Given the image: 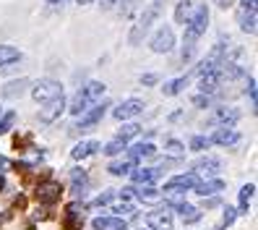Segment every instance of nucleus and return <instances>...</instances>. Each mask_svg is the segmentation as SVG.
Returning a JSON list of instances; mask_svg holds the SVG:
<instances>
[{
  "mask_svg": "<svg viewBox=\"0 0 258 230\" xmlns=\"http://www.w3.org/2000/svg\"><path fill=\"white\" fill-rule=\"evenodd\" d=\"M94 230H125V222L120 217H94Z\"/></svg>",
  "mask_w": 258,
  "mask_h": 230,
  "instance_id": "nucleus-23",
  "label": "nucleus"
},
{
  "mask_svg": "<svg viewBox=\"0 0 258 230\" xmlns=\"http://www.w3.org/2000/svg\"><path fill=\"white\" fill-rule=\"evenodd\" d=\"M139 3H141V0H120V13H123V16L128 19L131 13L139 8Z\"/></svg>",
  "mask_w": 258,
  "mask_h": 230,
  "instance_id": "nucleus-38",
  "label": "nucleus"
},
{
  "mask_svg": "<svg viewBox=\"0 0 258 230\" xmlns=\"http://www.w3.org/2000/svg\"><path fill=\"white\" fill-rule=\"evenodd\" d=\"M110 212H112V217L123 220V214H131L133 212V204L131 202H117V204H110Z\"/></svg>",
  "mask_w": 258,
  "mask_h": 230,
  "instance_id": "nucleus-32",
  "label": "nucleus"
},
{
  "mask_svg": "<svg viewBox=\"0 0 258 230\" xmlns=\"http://www.w3.org/2000/svg\"><path fill=\"white\" fill-rule=\"evenodd\" d=\"M104 89H107V86H104L102 81H92L89 86H84L81 91H76V97L71 100V105H66L68 113H71V115H84V113L89 110V105H97V102L102 100Z\"/></svg>",
  "mask_w": 258,
  "mask_h": 230,
  "instance_id": "nucleus-3",
  "label": "nucleus"
},
{
  "mask_svg": "<svg viewBox=\"0 0 258 230\" xmlns=\"http://www.w3.org/2000/svg\"><path fill=\"white\" fill-rule=\"evenodd\" d=\"M107 107H110V102H97L94 105V110H86L84 115H81V120L73 126V133H79V131H89L92 126H97L99 120L104 118V113H107Z\"/></svg>",
  "mask_w": 258,
  "mask_h": 230,
  "instance_id": "nucleus-6",
  "label": "nucleus"
},
{
  "mask_svg": "<svg viewBox=\"0 0 258 230\" xmlns=\"http://www.w3.org/2000/svg\"><path fill=\"white\" fill-rule=\"evenodd\" d=\"M63 110H66V97H57V100L47 102L39 110V120L42 123H52V120H57L60 115H63Z\"/></svg>",
  "mask_w": 258,
  "mask_h": 230,
  "instance_id": "nucleus-9",
  "label": "nucleus"
},
{
  "mask_svg": "<svg viewBox=\"0 0 258 230\" xmlns=\"http://www.w3.org/2000/svg\"><path fill=\"white\" fill-rule=\"evenodd\" d=\"M37 199H39V202H44V204L57 202V199H60V186H57L55 180L39 183V186H37Z\"/></svg>",
  "mask_w": 258,
  "mask_h": 230,
  "instance_id": "nucleus-12",
  "label": "nucleus"
},
{
  "mask_svg": "<svg viewBox=\"0 0 258 230\" xmlns=\"http://www.w3.org/2000/svg\"><path fill=\"white\" fill-rule=\"evenodd\" d=\"M219 167H222V162L217 157H201L199 162L193 165V173L196 175H217Z\"/></svg>",
  "mask_w": 258,
  "mask_h": 230,
  "instance_id": "nucleus-14",
  "label": "nucleus"
},
{
  "mask_svg": "<svg viewBox=\"0 0 258 230\" xmlns=\"http://www.w3.org/2000/svg\"><path fill=\"white\" fill-rule=\"evenodd\" d=\"M146 225L149 230H172V214L170 212H149L146 214Z\"/></svg>",
  "mask_w": 258,
  "mask_h": 230,
  "instance_id": "nucleus-10",
  "label": "nucleus"
},
{
  "mask_svg": "<svg viewBox=\"0 0 258 230\" xmlns=\"http://www.w3.org/2000/svg\"><path fill=\"white\" fill-rule=\"evenodd\" d=\"M209 147H211L209 136H193V139H190V149H193V152H204V149H209Z\"/></svg>",
  "mask_w": 258,
  "mask_h": 230,
  "instance_id": "nucleus-36",
  "label": "nucleus"
},
{
  "mask_svg": "<svg viewBox=\"0 0 258 230\" xmlns=\"http://www.w3.org/2000/svg\"><path fill=\"white\" fill-rule=\"evenodd\" d=\"M131 178L136 183H141V186H149V183H154L159 178V170L157 167H139V170H131Z\"/></svg>",
  "mask_w": 258,
  "mask_h": 230,
  "instance_id": "nucleus-21",
  "label": "nucleus"
},
{
  "mask_svg": "<svg viewBox=\"0 0 258 230\" xmlns=\"http://www.w3.org/2000/svg\"><path fill=\"white\" fill-rule=\"evenodd\" d=\"M32 97L37 100V102H52V100H57V97H63V84L60 81H55V79H39L34 86H32Z\"/></svg>",
  "mask_w": 258,
  "mask_h": 230,
  "instance_id": "nucleus-4",
  "label": "nucleus"
},
{
  "mask_svg": "<svg viewBox=\"0 0 258 230\" xmlns=\"http://www.w3.org/2000/svg\"><path fill=\"white\" fill-rule=\"evenodd\" d=\"M209 26V8L206 6H196V13L190 16V21L185 24V48H183V60H188L193 55L196 39H199Z\"/></svg>",
  "mask_w": 258,
  "mask_h": 230,
  "instance_id": "nucleus-2",
  "label": "nucleus"
},
{
  "mask_svg": "<svg viewBox=\"0 0 258 230\" xmlns=\"http://www.w3.org/2000/svg\"><path fill=\"white\" fill-rule=\"evenodd\" d=\"M0 189H3V175H0Z\"/></svg>",
  "mask_w": 258,
  "mask_h": 230,
  "instance_id": "nucleus-49",
  "label": "nucleus"
},
{
  "mask_svg": "<svg viewBox=\"0 0 258 230\" xmlns=\"http://www.w3.org/2000/svg\"><path fill=\"white\" fill-rule=\"evenodd\" d=\"M97 149H99V142H79L73 149H71V157L73 160H86V157H92V155H97Z\"/></svg>",
  "mask_w": 258,
  "mask_h": 230,
  "instance_id": "nucleus-16",
  "label": "nucleus"
},
{
  "mask_svg": "<svg viewBox=\"0 0 258 230\" xmlns=\"http://www.w3.org/2000/svg\"><path fill=\"white\" fill-rule=\"evenodd\" d=\"M237 21H240V29L248 34H255V13H237Z\"/></svg>",
  "mask_w": 258,
  "mask_h": 230,
  "instance_id": "nucleus-31",
  "label": "nucleus"
},
{
  "mask_svg": "<svg viewBox=\"0 0 258 230\" xmlns=\"http://www.w3.org/2000/svg\"><path fill=\"white\" fill-rule=\"evenodd\" d=\"M199 186V175L196 173H185V175H175L170 183L164 186V196H183L185 191Z\"/></svg>",
  "mask_w": 258,
  "mask_h": 230,
  "instance_id": "nucleus-5",
  "label": "nucleus"
},
{
  "mask_svg": "<svg viewBox=\"0 0 258 230\" xmlns=\"http://www.w3.org/2000/svg\"><path fill=\"white\" fill-rule=\"evenodd\" d=\"M219 84H222V76H219V71H209V73H204L201 76V84H199V89H201V95H214V91L219 89Z\"/></svg>",
  "mask_w": 258,
  "mask_h": 230,
  "instance_id": "nucleus-15",
  "label": "nucleus"
},
{
  "mask_svg": "<svg viewBox=\"0 0 258 230\" xmlns=\"http://www.w3.org/2000/svg\"><path fill=\"white\" fill-rule=\"evenodd\" d=\"M193 13H196V3H193V0H180L177 8H175V21L185 26V24L190 21Z\"/></svg>",
  "mask_w": 258,
  "mask_h": 230,
  "instance_id": "nucleus-20",
  "label": "nucleus"
},
{
  "mask_svg": "<svg viewBox=\"0 0 258 230\" xmlns=\"http://www.w3.org/2000/svg\"><path fill=\"white\" fill-rule=\"evenodd\" d=\"M253 194H255V186H253V183H248V186H242V191H240V209H237V214H248Z\"/></svg>",
  "mask_w": 258,
  "mask_h": 230,
  "instance_id": "nucleus-29",
  "label": "nucleus"
},
{
  "mask_svg": "<svg viewBox=\"0 0 258 230\" xmlns=\"http://www.w3.org/2000/svg\"><path fill=\"white\" fill-rule=\"evenodd\" d=\"M185 86H188V76H180V79L167 81V84L162 86V91H164V97H175V95H180Z\"/></svg>",
  "mask_w": 258,
  "mask_h": 230,
  "instance_id": "nucleus-26",
  "label": "nucleus"
},
{
  "mask_svg": "<svg viewBox=\"0 0 258 230\" xmlns=\"http://www.w3.org/2000/svg\"><path fill=\"white\" fill-rule=\"evenodd\" d=\"M79 6H89V3H94V0H76Z\"/></svg>",
  "mask_w": 258,
  "mask_h": 230,
  "instance_id": "nucleus-48",
  "label": "nucleus"
},
{
  "mask_svg": "<svg viewBox=\"0 0 258 230\" xmlns=\"http://www.w3.org/2000/svg\"><path fill=\"white\" fill-rule=\"evenodd\" d=\"M199 196H217L219 191H224V180H219V178H211V180H204V183H199V186L193 189Z\"/></svg>",
  "mask_w": 258,
  "mask_h": 230,
  "instance_id": "nucleus-17",
  "label": "nucleus"
},
{
  "mask_svg": "<svg viewBox=\"0 0 258 230\" xmlns=\"http://www.w3.org/2000/svg\"><path fill=\"white\" fill-rule=\"evenodd\" d=\"M175 48V34L170 26H159L154 37H151V50L154 53H170Z\"/></svg>",
  "mask_w": 258,
  "mask_h": 230,
  "instance_id": "nucleus-7",
  "label": "nucleus"
},
{
  "mask_svg": "<svg viewBox=\"0 0 258 230\" xmlns=\"http://www.w3.org/2000/svg\"><path fill=\"white\" fill-rule=\"evenodd\" d=\"M237 13H255V0H240Z\"/></svg>",
  "mask_w": 258,
  "mask_h": 230,
  "instance_id": "nucleus-41",
  "label": "nucleus"
},
{
  "mask_svg": "<svg viewBox=\"0 0 258 230\" xmlns=\"http://www.w3.org/2000/svg\"><path fill=\"white\" fill-rule=\"evenodd\" d=\"M175 209L180 212V220H183V222H199L201 220V212L196 209V207H190V204H185V202L177 204Z\"/></svg>",
  "mask_w": 258,
  "mask_h": 230,
  "instance_id": "nucleus-28",
  "label": "nucleus"
},
{
  "mask_svg": "<svg viewBox=\"0 0 258 230\" xmlns=\"http://www.w3.org/2000/svg\"><path fill=\"white\" fill-rule=\"evenodd\" d=\"M71 180H73V194L76 196H84L86 194L84 189H86V180L89 178H86V173L81 170V167H73V170H71Z\"/></svg>",
  "mask_w": 258,
  "mask_h": 230,
  "instance_id": "nucleus-25",
  "label": "nucleus"
},
{
  "mask_svg": "<svg viewBox=\"0 0 258 230\" xmlns=\"http://www.w3.org/2000/svg\"><path fill=\"white\" fill-rule=\"evenodd\" d=\"M154 81H157V76H154V73H146V76H141V84H146V86H151Z\"/></svg>",
  "mask_w": 258,
  "mask_h": 230,
  "instance_id": "nucleus-45",
  "label": "nucleus"
},
{
  "mask_svg": "<svg viewBox=\"0 0 258 230\" xmlns=\"http://www.w3.org/2000/svg\"><path fill=\"white\" fill-rule=\"evenodd\" d=\"M47 6H52V8H57V6H63V3H68V0H44Z\"/></svg>",
  "mask_w": 258,
  "mask_h": 230,
  "instance_id": "nucleus-47",
  "label": "nucleus"
},
{
  "mask_svg": "<svg viewBox=\"0 0 258 230\" xmlns=\"http://www.w3.org/2000/svg\"><path fill=\"white\" fill-rule=\"evenodd\" d=\"M141 110H144V102L136 100V97H131V100H125V102H120L115 110H112V115H115L117 120H128V118H136Z\"/></svg>",
  "mask_w": 258,
  "mask_h": 230,
  "instance_id": "nucleus-8",
  "label": "nucleus"
},
{
  "mask_svg": "<svg viewBox=\"0 0 258 230\" xmlns=\"http://www.w3.org/2000/svg\"><path fill=\"white\" fill-rule=\"evenodd\" d=\"M235 217H237V209L227 207V209H224V217H222V225H219L217 230H224V227H230V225L235 222Z\"/></svg>",
  "mask_w": 258,
  "mask_h": 230,
  "instance_id": "nucleus-39",
  "label": "nucleus"
},
{
  "mask_svg": "<svg viewBox=\"0 0 258 230\" xmlns=\"http://www.w3.org/2000/svg\"><path fill=\"white\" fill-rule=\"evenodd\" d=\"M112 199H115V191H104L102 196L94 199V204H97V207H102V204H112Z\"/></svg>",
  "mask_w": 258,
  "mask_h": 230,
  "instance_id": "nucleus-40",
  "label": "nucleus"
},
{
  "mask_svg": "<svg viewBox=\"0 0 258 230\" xmlns=\"http://www.w3.org/2000/svg\"><path fill=\"white\" fill-rule=\"evenodd\" d=\"M209 142L211 144H222V147H230L235 142H240V133L232 131V128H217L214 136H209Z\"/></svg>",
  "mask_w": 258,
  "mask_h": 230,
  "instance_id": "nucleus-18",
  "label": "nucleus"
},
{
  "mask_svg": "<svg viewBox=\"0 0 258 230\" xmlns=\"http://www.w3.org/2000/svg\"><path fill=\"white\" fill-rule=\"evenodd\" d=\"M21 60V50L13 48V44H0V71L13 68Z\"/></svg>",
  "mask_w": 258,
  "mask_h": 230,
  "instance_id": "nucleus-11",
  "label": "nucleus"
},
{
  "mask_svg": "<svg viewBox=\"0 0 258 230\" xmlns=\"http://www.w3.org/2000/svg\"><path fill=\"white\" fill-rule=\"evenodd\" d=\"M136 199L144 204H159L162 202V191L159 189H151V186H144V189H133Z\"/></svg>",
  "mask_w": 258,
  "mask_h": 230,
  "instance_id": "nucleus-22",
  "label": "nucleus"
},
{
  "mask_svg": "<svg viewBox=\"0 0 258 230\" xmlns=\"http://www.w3.org/2000/svg\"><path fill=\"white\" fill-rule=\"evenodd\" d=\"M214 3H217L219 8H232V6H235V0H214Z\"/></svg>",
  "mask_w": 258,
  "mask_h": 230,
  "instance_id": "nucleus-46",
  "label": "nucleus"
},
{
  "mask_svg": "<svg viewBox=\"0 0 258 230\" xmlns=\"http://www.w3.org/2000/svg\"><path fill=\"white\" fill-rule=\"evenodd\" d=\"M81 225H84V212H81V207H79V204H71V207L66 209V227H68V230H81Z\"/></svg>",
  "mask_w": 258,
  "mask_h": 230,
  "instance_id": "nucleus-19",
  "label": "nucleus"
},
{
  "mask_svg": "<svg viewBox=\"0 0 258 230\" xmlns=\"http://www.w3.org/2000/svg\"><path fill=\"white\" fill-rule=\"evenodd\" d=\"M154 152H157V147L154 144H151V142H139V144H136L133 149H131V160L136 162V160H144V157H151V155H154Z\"/></svg>",
  "mask_w": 258,
  "mask_h": 230,
  "instance_id": "nucleus-24",
  "label": "nucleus"
},
{
  "mask_svg": "<svg viewBox=\"0 0 258 230\" xmlns=\"http://www.w3.org/2000/svg\"><path fill=\"white\" fill-rule=\"evenodd\" d=\"M164 3H167V0H151V3L146 6V11L139 16V21L133 24L131 34H128V42H131V44H141V42H144V37L151 32V26H154V24L159 21Z\"/></svg>",
  "mask_w": 258,
  "mask_h": 230,
  "instance_id": "nucleus-1",
  "label": "nucleus"
},
{
  "mask_svg": "<svg viewBox=\"0 0 258 230\" xmlns=\"http://www.w3.org/2000/svg\"><path fill=\"white\" fill-rule=\"evenodd\" d=\"M123 149H128V142H123V139H112L107 147H104V155H110V157H115V155H120Z\"/></svg>",
  "mask_w": 258,
  "mask_h": 230,
  "instance_id": "nucleus-33",
  "label": "nucleus"
},
{
  "mask_svg": "<svg viewBox=\"0 0 258 230\" xmlns=\"http://www.w3.org/2000/svg\"><path fill=\"white\" fill-rule=\"evenodd\" d=\"M248 97H250V102L255 105V81H253V79L248 81Z\"/></svg>",
  "mask_w": 258,
  "mask_h": 230,
  "instance_id": "nucleus-44",
  "label": "nucleus"
},
{
  "mask_svg": "<svg viewBox=\"0 0 258 230\" xmlns=\"http://www.w3.org/2000/svg\"><path fill=\"white\" fill-rule=\"evenodd\" d=\"M164 152H167V155H172V157H180V155H185V147L180 144L177 139H170L164 144Z\"/></svg>",
  "mask_w": 258,
  "mask_h": 230,
  "instance_id": "nucleus-34",
  "label": "nucleus"
},
{
  "mask_svg": "<svg viewBox=\"0 0 258 230\" xmlns=\"http://www.w3.org/2000/svg\"><path fill=\"white\" fill-rule=\"evenodd\" d=\"M193 105H196V107H209V105H211V97H206V95H196V97H193Z\"/></svg>",
  "mask_w": 258,
  "mask_h": 230,
  "instance_id": "nucleus-42",
  "label": "nucleus"
},
{
  "mask_svg": "<svg viewBox=\"0 0 258 230\" xmlns=\"http://www.w3.org/2000/svg\"><path fill=\"white\" fill-rule=\"evenodd\" d=\"M237 120H240V110H235V107H217L214 123H222L224 128H232Z\"/></svg>",
  "mask_w": 258,
  "mask_h": 230,
  "instance_id": "nucleus-13",
  "label": "nucleus"
},
{
  "mask_svg": "<svg viewBox=\"0 0 258 230\" xmlns=\"http://www.w3.org/2000/svg\"><path fill=\"white\" fill-rule=\"evenodd\" d=\"M139 131H141V126H139V123H128V126H123V128L117 131V139H123V142H128L131 136H136V133H139Z\"/></svg>",
  "mask_w": 258,
  "mask_h": 230,
  "instance_id": "nucleus-35",
  "label": "nucleus"
},
{
  "mask_svg": "<svg viewBox=\"0 0 258 230\" xmlns=\"http://www.w3.org/2000/svg\"><path fill=\"white\" fill-rule=\"evenodd\" d=\"M131 170H136V162H133L131 157L123 160V162H112V165H110V173L117 175V178H120V175H131Z\"/></svg>",
  "mask_w": 258,
  "mask_h": 230,
  "instance_id": "nucleus-30",
  "label": "nucleus"
},
{
  "mask_svg": "<svg viewBox=\"0 0 258 230\" xmlns=\"http://www.w3.org/2000/svg\"><path fill=\"white\" fill-rule=\"evenodd\" d=\"M26 86H29V81H26V79L11 81V84H6V86H3V97H8V100H13V97H21L24 91H26Z\"/></svg>",
  "mask_w": 258,
  "mask_h": 230,
  "instance_id": "nucleus-27",
  "label": "nucleus"
},
{
  "mask_svg": "<svg viewBox=\"0 0 258 230\" xmlns=\"http://www.w3.org/2000/svg\"><path fill=\"white\" fill-rule=\"evenodd\" d=\"M13 123H16V113H6L3 118H0V136H3V133H8Z\"/></svg>",
  "mask_w": 258,
  "mask_h": 230,
  "instance_id": "nucleus-37",
  "label": "nucleus"
},
{
  "mask_svg": "<svg viewBox=\"0 0 258 230\" xmlns=\"http://www.w3.org/2000/svg\"><path fill=\"white\" fill-rule=\"evenodd\" d=\"M117 3H120V0H102V3H99V8H102V11H112Z\"/></svg>",
  "mask_w": 258,
  "mask_h": 230,
  "instance_id": "nucleus-43",
  "label": "nucleus"
}]
</instances>
